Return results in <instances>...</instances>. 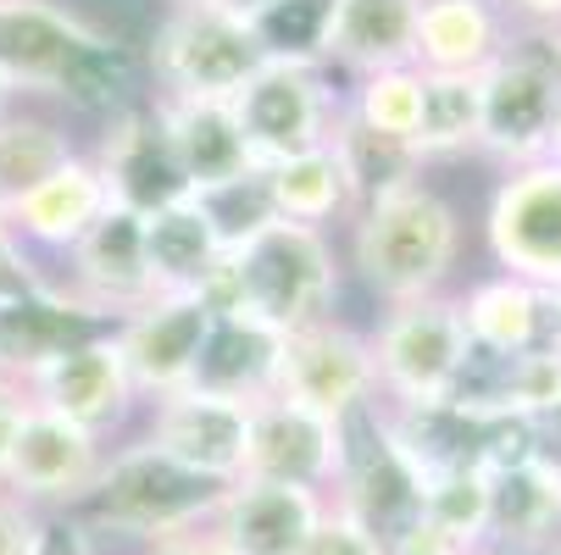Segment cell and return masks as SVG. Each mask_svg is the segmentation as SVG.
Here are the masks:
<instances>
[{
	"label": "cell",
	"mask_w": 561,
	"mask_h": 555,
	"mask_svg": "<svg viewBox=\"0 0 561 555\" xmlns=\"http://www.w3.org/2000/svg\"><path fill=\"white\" fill-rule=\"evenodd\" d=\"M340 294V262L323 228L273 217L245 245L222 251V267L201 289L217 316H245V323L289 339L311 323H329V305Z\"/></svg>",
	"instance_id": "cell-1"
},
{
	"label": "cell",
	"mask_w": 561,
	"mask_h": 555,
	"mask_svg": "<svg viewBox=\"0 0 561 555\" xmlns=\"http://www.w3.org/2000/svg\"><path fill=\"white\" fill-rule=\"evenodd\" d=\"M456 256H461L456 206L428 184H407V189H394V195L356 211L351 262H356L362 284L389 305L445 294Z\"/></svg>",
	"instance_id": "cell-2"
},
{
	"label": "cell",
	"mask_w": 561,
	"mask_h": 555,
	"mask_svg": "<svg viewBox=\"0 0 561 555\" xmlns=\"http://www.w3.org/2000/svg\"><path fill=\"white\" fill-rule=\"evenodd\" d=\"M267 50L251 23L217 12L211 0L168 7L150 28L145 67L156 78V95H190V101H233L262 72Z\"/></svg>",
	"instance_id": "cell-3"
},
{
	"label": "cell",
	"mask_w": 561,
	"mask_h": 555,
	"mask_svg": "<svg viewBox=\"0 0 561 555\" xmlns=\"http://www.w3.org/2000/svg\"><path fill=\"white\" fill-rule=\"evenodd\" d=\"M222 500V484L201 478V472L179 466L173 455H162L150 439L117 450L84 500L95 528L112 533H134V539H179V528L211 517V506Z\"/></svg>",
	"instance_id": "cell-4"
},
{
	"label": "cell",
	"mask_w": 561,
	"mask_h": 555,
	"mask_svg": "<svg viewBox=\"0 0 561 555\" xmlns=\"http://www.w3.org/2000/svg\"><path fill=\"white\" fill-rule=\"evenodd\" d=\"M367 345H373V367H378V394L389 406H439V401H450L467 361H472L461 305L450 294L389 305Z\"/></svg>",
	"instance_id": "cell-5"
},
{
	"label": "cell",
	"mask_w": 561,
	"mask_h": 555,
	"mask_svg": "<svg viewBox=\"0 0 561 555\" xmlns=\"http://www.w3.org/2000/svg\"><path fill=\"white\" fill-rule=\"evenodd\" d=\"M228 106L239 117V134H245L256 167H273V162H284V155L329 144L334 117H340L345 101L323 84V67L267 56L262 72Z\"/></svg>",
	"instance_id": "cell-6"
},
{
	"label": "cell",
	"mask_w": 561,
	"mask_h": 555,
	"mask_svg": "<svg viewBox=\"0 0 561 555\" xmlns=\"http://www.w3.org/2000/svg\"><path fill=\"white\" fill-rule=\"evenodd\" d=\"M278 401L323 417V423H351L362 406L378 401V367H373V345L367 334L345 328V323H311L300 334L284 339L278 356Z\"/></svg>",
	"instance_id": "cell-7"
},
{
	"label": "cell",
	"mask_w": 561,
	"mask_h": 555,
	"mask_svg": "<svg viewBox=\"0 0 561 555\" xmlns=\"http://www.w3.org/2000/svg\"><path fill=\"white\" fill-rule=\"evenodd\" d=\"M484 245L501 273L556 294L561 289V167H512L484 211Z\"/></svg>",
	"instance_id": "cell-8"
},
{
	"label": "cell",
	"mask_w": 561,
	"mask_h": 555,
	"mask_svg": "<svg viewBox=\"0 0 561 555\" xmlns=\"http://www.w3.org/2000/svg\"><path fill=\"white\" fill-rule=\"evenodd\" d=\"M211 305L201 294H150L139 311L117 323V350L128 367V383L139 401H168V394L195 383L206 334H211Z\"/></svg>",
	"instance_id": "cell-9"
},
{
	"label": "cell",
	"mask_w": 561,
	"mask_h": 555,
	"mask_svg": "<svg viewBox=\"0 0 561 555\" xmlns=\"http://www.w3.org/2000/svg\"><path fill=\"white\" fill-rule=\"evenodd\" d=\"M251 401H228L211 389H179L168 401H150V444L179 466L201 472L211 484H239L251 461Z\"/></svg>",
	"instance_id": "cell-10"
},
{
	"label": "cell",
	"mask_w": 561,
	"mask_h": 555,
	"mask_svg": "<svg viewBox=\"0 0 561 555\" xmlns=\"http://www.w3.org/2000/svg\"><path fill=\"white\" fill-rule=\"evenodd\" d=\"M561 112V78L539 50H506L484 72V123H478V150H490L506 167L545 162V144Z\"/></svg>",
	"instance_id": "cell-11"
},
{
	"label": "cell",
	"mask_w": 561,
	"mask_h": 555,
	"mask_svg": "<svg viewBox=\"0 0 561 555\" xmlns=\"http://www.w3.org/2000/svg\"><path fill=\"white\" fill-rule=\"evenodd\" d=\"M101 433L78 428L45 406L23 412V428L7 450L0 484L12 489V500H45V506H84L95 478H101Z\"/></svg>",
	"instance_id": "cell-12"
},
{
	"label": "cell",
	"mask_w": 561,
	"mask_h": 555,
	"mask_svg": "<svg viewBox=\"0 0 561 555\" xmlns=\"http://www.w3.org/2000/svg\"><path fill=\"white\" fill-rule=\"evenodd\" d=\"M112 328H117V316H106L101 305H90L84 294H72L56 278H39L28 294L0 305V378L23 389L45 361L90 345Z\"/></svg>",
	"instance_id": "cell-13"
},
{
	"label": "cell",
	"mask_w": 561,
	"mask_h": 555,
	"mask_svg": "<svg viewBox=\"0 0 561 555\" xmlns=\"http://www.w3.org/2000/svg\"><path fill=\"white\" fill-rule=\"evenodd\" d=\"M28 401L78 423V428H90V433H106L128 417V406L139 401L134 383H128V367H123V350H117V328L90 339V345H78L56 361H45L28 383Z\"/></svg>",
	"instance_id": "cell-14"
},
{
	"label": "cell",
	"mask_w": 561,
	"mask_h": 555,
	"mask_svg": "<svg viewBox=\"0 0 561 555\" xmlns=\"http://www.w3.org/2000/svg\"><path fill=\"white\" fill-rule=\"evenodd\" d=\"M211 517H217L211 544L222 555H300L317 517H323V495L300 484L239 478L222 489Z\"/></svg>",
	"instance_id": "cell-15"
},
{
	"label": "cell",
	"mask_w": 561,
	"mask_h": 555,
	"mask_svg": "<svg viewBox=\"0 0 561 555\" xmlns=\"http://www.w3.org/2000/svg\"><path fill=\"white\" fill-rule=\"evenodd\" d=\"M95 167H101L112 200L139 211V217H150V211H162V206L190 195V184H184V173L173 162L168 128H162V117H156V101H145V106H134V112H123V117H112L101 128Z\"/></svg>",
	"instance_id": "cell-16"
},
{
	"label": "cell",
	"mask_w": 561,
	"mask_h": 555,
	"mask_svg": "<svg viewBox=\"0 0 561 555\" xmlns=\"http://www.w3.org/2000/svg\"><path fill=\"white\" fill-rule=\"evenodd\" d=\"M72 294H84L90 305H101L106 316H123L139 311L150 300V273H145V217L128 211V206H106L90 233L67 251V278H61Z\"/></svg>",
	"instance_id": "cell-17"
},
{
	"label": "cell",
	"mask_w": 561,
	"mask_h": 555,
	"mask_svg": "<svg viewBox=\"0 0 561 555\" xmlns=\"http://www.w3.org/2000/svg\"><path fill=\"white\" fill-rule=\"evenodd\" d=\"M150 101L168 128L173 162H179L190 195H217L239 178L262 173L228 101H190V95H150Z\"/></svg>",
	"instance_id": "cell-18"
},
{
	"label": "cell",
	"mask_w": 561,
	"mask_h": 555,
	"mask_svg": "<svg viewBox=\"0 0 561 555\" xmlns=\"http://www.w3.org/2000/svg\"><path fill=\"white\" fill-rule=\"evenodd\" d=\"M340 461H345V444H340V428L334 423H323V417H311V412L278 401V394L256 401L245 478L300 484V489L323 495V484L340 478Z\"/></svg>",
	"instance_id": "cell-19"
},
{
	"label": "cell",
	"mask_w": 561,
	"mask_h": 555,
	"mask_svg": "<svg viewBox=\"0 0 561 555\" xmlns=\"http://www.w3.org/2000/svg\"><path fill=\"white\" fill-rule=\"evenodd\" d=\"M106 206H112V189H106V178L95 167V155L78 150L67 167H56L50 178H39L34 189H23V195H12L7 206H0V222L28 245L72 251Z\"/></svg>",
	"instance_id": "cell-20"
},
{
	"label": "cell",
	"mask_w": 561,
	"mask_h": 555,
	"mask_svg": "<svg viewBox=\"0 0 561 555\" xmlns=\"http://www.w3.org/2000/svg\"><path fill=\"white\" fill-rule=\"evenodd\" d=\"M90 23L56 0H0V78L18 95H50Z\"/></svg>",
	"instance_id": "cell-21"
},
{
	"label": "cell",
	"mask_w": 561,
	"mask_h": 555,
	"mask_svg": "<svg viewBox=\"0 0 561 555\" xmlns=\"http://www.w3.org/2000/svg\"><path fill=\"white\" fill-rule=\"evenodd\" d=\"M417 12L423 0H334L323 28V61H340L356 78L417 67Z\"/></svg>",
	"instance_id": "cell-22"
},
{
	"label": "cell",
	"mask_w": 561,
	"mask_h": 555,
	"mask_svg": "<svg viewBox=\"0 0 561 555\" xmlns=\"http://www.w3.org/2000/svg\"><path fill=\"white\" fill-rule=\"evenodd\" d=\"M145 72H150V67H145V56H139L128 39H112V34L90 28L84 45L67 56V67H61V78H56L50 101L67 106L72 117L112 123V117H123V112H134V106L150 101Z\"/></svg>",
	"instance_id": "cell-23"
},
{
	"label": "cell",
	"mask_w": 561,
	"mask_h": 555,
	"mask_svg": "<svg viewBox=\"0 0 561 555\" xmlns=\"http://www.w3.org/2000/svg\"><path fill=\"white\" fill-rule=\"evenodd\" d=\"M222 233L195 195L145 217V273L150 294H201L222 267Z\"/></svg>",
	"instance_id": "cell-24"
},
{
	"label": "cell",
	"mask_w": 561,
	"mask_h": 555,
	"mask_svg": "<svg viewBox=\"0 0 561 555\" xmlns=\"http://www.w3.org/2000/svg\"><path fill=\"white\" fill-rule=\"evenodd\" d=\"M512 50L501 0H423L417 67L423 72H490Z\"/></svg>",
	"instance_id": "cell-25"
},
{
	"label": "cell",
	"mask_w": 561,
	"mask_h": 555,
	"mask_svg": "<svg viewBox=\"0 0 561 555\" xmlns=\"http://www.w3.org/2000/svg\"><path fill=\"white\" fill-rule=\"evenodd\" d=\"M456 305H461V323H467L472 350L501 356V361L528 356L550 334V294L523 284V278H512V273L478 278Z\"/></svg>",
	"instance_id": "cell-26"
},
{
	"label": "cell",
	"mask_w": 561,
	"mask_h": 555,
	"mask_svg": "<svg viewBox=\"0 0 561 555\" xmlns=\"http://www.w3.org/2000/svg\"><path fill=\"white\" fill-rule=\"evenodd\" d=\"M561 539V466L534 455L490 478V544L501 550H545Z\"/></svg>",
	"instance_id": "cell-27"
},
{
	"label": "cell",
	"mask_w": 561,
	"mask_h": 555,
	"mask_svg": "<svg viewBox=\"0 0 561 555\" xmlns=\"http://www.w3.org/2000/svg\"><path fill=\"white\" fill-rule=\"evenodd\" d=\"M278 356H284L278 334L245 323V316H211V334H206V350L195 367V389L256 406L278 389Z\"/></svg>",
	"instance_id": "cell-28"
},
{
	"label": "cell",
	"mask_w": 561,
	"mask_h": 555,
	"mask_svg": "<svg viewBox=\"0 0 561 555\" xmlns=\"http://www.w3.org/2000/svg\"><path fill=\"white\" fill-rule=\"evenodd\" d=\"M262 189L273 200V217H284V222L323 228L334 217H356V189H351L340 155L329 144L284 155V162L262 167Z\"/></svg>",
	"instance_id": "cell-29"
},
{
	"label": "cell",
	"mask_w": 561,
	"mask_h": 555,
	"mask_svg": "<svg viewBox=\"0 0 561 555\" xmlns=\"http://www.w3.org/2000/svg\"><path fill=\"white\" fill-rule=\"evenodd\" d=\"M478 123H484V72H423V106L407 144L428 167L478 150Z\"/></svg>",
	"instance_id": "cell-30"
},
{
	"label": "cell",
	"mask_w": 561,
	"mask_h": 555,
	"mask_svg": "<svg viewBox=\"0 0 561 555\" xmlns=\"http://www.w3.org/2000/svg\"><path fill=\"white\" fill-rule=\"evenodd\" d=\"M329 150L340 155V167H345V178L356 189V211L373 206V200H383V195H394V189H407V184H423V162L412 155V144L362 128L345 106L334 117Z\"/></svg>",
	"instance_id": "cell-31"
},
{
	"label": "cell",
	"mask_w": 561,
	"mask_h": 555,
	"mask_svg": "<svg viewBox=\"0 0 561 555\" xmlns=\"http://www.w3.org/2000/svg\"><path fill=\"white\" fill-rule=\"evenodd\" d=\"M72 155H78V144H72L67 123L12 106L7 117H0V195L12 200V195L34 189L39 178L67 167Z\"/></svg>",
	"instance_id": "cell-32"
},
{
	"label": "cell",
	"mask_w": 561,
	"mask_h": 555,
	"mask_svg": "<svg viewBox=\"0 0 561 555\" xmlns=\"http://www.w3.org/2000/svg\"><path fill=\"white\" fill-rule=\"evenodd\" d=\"M423 522L478 555V544H490V472L461 466L434 478L423 489Z\"/></svg>",
	"instance_id": "cell-33"
},
{
	"label": "cell",
	"mask_w": 561,
	"mask_h": 555,
	"mask_svg": "<svg viewBox=\"0 0 561 555\" xmlns=\"http://www.w3.org/2000/svg\"><path fill=\"white\" fill-rule=\"evenodd\" d=\"M417 106H423V67L367 72V78H356V95L345 101V112H351L362 128L389 134V139H412Z\"/></svg>",
	"instance_id": "cell-34"
},
{
	"label": "cell",
	"mask_w": 561,
	"mask_h": 555,
	"mask_svg": "<svg viewBox=\"0 0 561 555\" xmlns=\"http://www.w3.org/2000/svg\"><path fill=\"white\" fill-rule=\"evenodd\" d=\"M501 412L528 417V423L561 412V350L556 345H534L528 356H512L501 367Z\"/></svg>",
	"instance_id": "cell-35"
},
{
	"label": "cell",
	"mask_w": 561,
	"mask_h": 555,
	"mask_svg": "<svg viewBox=\"0 0 561 555\" xmlns=\"http://www.w3.org/2000/svg\"><path fill=\"white\" fill-rule=\"evenodd\" d=\"M300 555H389V544L367 522H356L351 511L323 506V517H317V528H311V539H306Z\"/></svg>",
	"instance_id": "cell-36"
},
{
	"label": "cell",
	"mask_w": 561,
	"mask_h": 555,
	"mask_svg": "<svg viewBox=\"0 0 561 555\" xmlns=\"http://www.w3.org/2000/svg\"><path fill=\"white\" fill-rule=\"evenodd\" d=\"M39 278H45V273L34 267V256L23 251V240H18L7 222H0V305H12L18 294H28Z\"/></svg>",
	"instance_id": "cell-37"
},
{
	"label": "cell",
	"mask_w": 561,
	"mask_h": 555,
	"mask_svg": "<svg viewBox=\"0 0 561 555\" xmlns=\"http://www.w3.org/2000/svg\"><path fill=\"white\" fill-rule=\"evenodd\" d=\"M0 555H45V522L23 500H0Z\"/></svg>",
	"instance_id": "cell-38"
},
{
	"label": "cell",
	"mask_w": 561,
	"mask_h": 555,
	"mask_svg": "<svg viewBox=\"0 0 561 555\" xmlns=\"http://www.w3.org/2000/svg\"><path fill=\"white\" fill-rule=\"evenodd\" d=\"M389 555H472V550H461L456 539H445L439 528H428V522L417 517L412 528H400V533L389 539Z\"/></svg>",
	"instance_id": "cell-39"
},
{
	"label": "cell",
	"mask_w": 561,
	"mask_h": 555,
	"mask_svg": "<svg viewBox=\"0 0 561 555\" xmlns=\"http://www.w3.org/2000/svg\"><path fill=\"white\" fill-rule=\"evenodd\" d=\"M28 406H34V401H28V389H18V383L0 378V466H7V450H12V439H18Z\"/></svg>",
	"instance_id": "cell-40"
},
{
	"label": "cell",
	"mask_w": 561,
	"mask_h": 555,
	"mask_svg": "<svg viewBox=\"0 0 561 555\" xmlns=\"http://www.w3.org/2000/svg\"><path fill=\"white\" fill-rule=\"evenodd\" d=\"M501 7L528 18L534 28H561V0H501Z\"/></svg>",
	"instance_id": "cell-41"
},
{
	"label": "cell",
	"mask_w": 561,
	"mask_h": 555,
	"mask_svg": "<svg viewBox=\"0 0 561 555\" xmlns=\"http://www.w3.org/2000/svg\"><path fill=\"white\" fill-rule=\"evenodd\" d=\"M217 12H228V18H239V23H256L262 12H273L278 0H211Z\"/></svg>",
	"instance_id": "cell-42"
},
{
	"label": "cell",
	"mask_w": 561,
	"mask_h": 555,
	"mask_svg": "<svg viewBox=\"0 0 561 555\" xmlns=\"http://www.w3.org/2000/svg\"><path fill=\"white\" fill-rule=\"evenodd\" d=\"M162 555H222V550H217L211 539H168Z\"/></svg>",
	"instance_id": "cell-43"
},
{
	"label": "cell",
	"mask_w": 561,
	"mask_h": 555,
	"mask_svg": "<svg viewBox=\"0 0 561 555\" xmlns=\"http://www.w3.org/2000/svg\"><path fill=\"white\" fill-rule=\"evenodd\" d=\"M545 345H556V350H561V289L550 294V334H545Z\"/></svg>",
	"instance_id": "cell-44"
},
{
	"label": "cell",
	"mask_w": 561,
	"mask_h": 555,
	"mask_svg": "<svg viewBox=\"0 0 561 555\" xmlns=\"http://www.w3.org/2000/svg\"><path fill=\"white\" fill-rule=\"evenodd\" d=\"M545 162L561 167V112H556V128H550V144H545Z\"/></svg>",
	"instance_id": "cell-45"
},
{
	"label": "cell",
	"mask_w": 561,
	"mask_h": 555,
	"mask_svg": "<svg viewBox=\"0 0 561 555\" xmlns=\"http://www.w3.org/2000/svg\"><path fill=\"white\" fill-rule=\"evenodd\" d=\"M12 106H18V90H12V84H7V78H0V117H7V112H12Z\"/></svg>",
	"instance_id": "cell-46"
},
{
	"label": "cell",
	"mask_w": 561,
	"mask_h": 555,
	"mask_svg": "<svg viewBox=\"0 0 561 555\" xmlns=\"http://www.w3.org/2000/svg\"><path fill=\"white\" fill-rule=\"evenodd\" d=\"M168 7H190V0H168Z\"/></svg>",
	"instance_id": "cell-47"
},
{
	"label": "cell",
	"mask_w": 561,
	"mask_h": 555,
	"mask_svg": "<svg viewBox=\"0 0 561 555\" xmlns=\"http://www.w3.org/2000/svg\"><path fill=\"white\" fill-rule=\"evenodd\" d=\"M0 206H7V195H0Z\"/></svg>",
	"instance_id": "cell-48"
}]
</instances>
